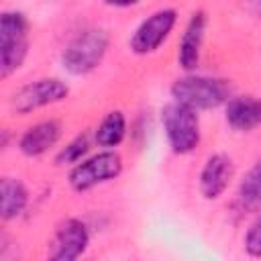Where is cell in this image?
I'll return each instance as SVG.
<instances>
[{
  "mask_svg": "<svg viewBox=\"0 0 261 261\" xmlns=\"http://www.w3.org/2000/svg\"><path fill=\"white\" fill-rule=\"evenodd\" d=\"M171 98L192 110H210L230 100V84L210 75H184L171 84Z\"/></svg>",
  "mask_w": 261,
  "mask_h": 261,
  "instance_id": "6da1fadb",
  "label": "cell"
},
{
  "mask_svg": "<svg viewBox=\"0 0 261 261\" xmlns=\"http://www.w3.org/2000/svg\"><path fill=\"white\" fill-rule=\"evenodd\" d=\"M108 45L110 37L102 29H86L77 33L61 53L63 69L71 75H86L94 71L102 63Z\"/></svg>",
  "mask_w": 261,
  "mask_h": 261,
  "instance_id": "7a4b0ae2",
  "label": "cell"
},
{
  "mask_svg": "<svg viewBox=\"0 0 261 261\" xmlns=\"http://www.w3.org/2000/svg\"><path fill=\"white\" fill-rule=\"evenodd\" d=\"M29 53V20L18 10L0 16V77L12 75Z\"/></svg>",
  "mask_w": 261,
  "mask_h": 261,
  "instance_id": "3957f363",
  "label": "cell"
},
{
  "mask_svg": "<svg viewBox=\"0 0 261 261\" xmlns=\"http://www.w3.org/2000/svg\"><path fill=\"white\" fill-rule=\"evenodd\" d=\"M161 122L167 137V143L175 155L192 153L200 143V118L198 112L177 104L169 102L161 108Z\"/></svg>",
  "mask_w": 261,
  "mask_h": 261,
  "instance_id": "277c9868",
  "label": "cell"
},
{
  "mask_svg": "<svg viewBox=\"0 0 261 261\" xmlns=\"http://www.w3.org/2000/svg\"><path fill=\"white\" fill-rule=\"evenodd\" d=\"M122 173V157L116 151H100L82 159L69 171V186L75 192H88L100 184L116 179Z\"/></svg>",
  "mask_w": 261,
  "mask_h": 261,
  "instance_id": "5b68a950",
  "label": "cell"
},
{
  "mask_svg": "<svg viewBox=\"0 0 261 261\" xmlns=\"http://www.w3.org/2000/svg\"><path fill=\"white\" fill-rule=\"evenodd\" d=\"M67 94H69V86L65 82L57 77H41L18 88L10 98V106L18 114H29L43 106L65 100Z\"/></svg>",
  "mask_w": 261,
  "mask_h": 261,
  "instance_id": "8992f818",
  "label": "cell"
},
{
  "mask_svg": "<svg viewBox=\"0 0 261 261\" xmlns=\"http://www.w3.org/2000/svg\"><path fill=\"white\" fill-rule=\"evenodd\" d=\"M177 22V10L175 8H161L155 10L151 16H147L133 33L128 47L135 55H149L155 53L163 41L169 37Z\"/></svg>",
  "mask_w": 261,
  "mask_h": 261,
  "instance_id": "52a82bcc",
  "label": "cell"
},
{
  "mask_svg": "<svg viewBox=\"0 0 261 261\" xmlns=\"http://www.w3.org/2000/svg\"><path fill=\"white\" fill-rule=\"evenodd\" d=\"M90 245L88 226L80 218H65L49 243L45 261H80Z\"/></svg>",
  "mask_w": 261,
  "mask_h": 261,
  "instance_id": "ba28073f",
  "label": "cell"
},
{
  "mask_svg": "<svg viewBox=\"0 0 261 261\" xmlns=\"http://www.w3.org/2000/svg\"><path fill=\"white\" fill-rule=\"evenodd\" d=\"M206 24H208L206 12L196 10L190 16V20L181 33L177 61H179V67L186 71H194L200 65V53H202V43H204V35H206Z\"/></svg>",
  "mask_w": 261,
  "mask_h": 261,
  "instance_id": "9c48e42d",
  "label": "cell"
},
{
  "mask_svg": "<svg viewBox=\"0 0 261 261\" xmlns=\"http://www.w3.org/2000/svg\"><path fill=\"white\" fill-rule=\"evenodd\" d=\"M232 179V161L224 153H214L206 159L200 171V192L206 200H216L224 194Z\"/></svg>",
  "mask_w": 261,
  "mask_h": 261,
  "instance_id": "30bf717a",
  "label": "cell"
},
{
  "mask_svg": "<svg viewBox=\"0 0 261 261\" xmlns=\"http://www.w3.org/2000/svg\"><path fill=\"white\" fill-rule=\"evenodd\" d=\"M59 137H61L59 120H53V118L41 120L22 133V137L18 141V149L27 157H39V155L47 153L51 147H55Z\"/></svg>",
  "mask_w": 261,
  "mask_h": 261,
  "instance_id": "8fae6325",
  "label": "cell"
},
{
  "mask_svg": "<svg viewBox=\"0 0 261 261\" xmlns=\"http://www.w3.org/2000/svg\"><path fill=\"white\" fill-rule=\"evenodd\" d=\"M226 122L234 130H253L261 126V98L234 96L226 102Z\"/></svg>",
  "mask_w": 261,
  "mask_h": 261,
  "instance_id": "7c38bea8",
  "label": "cell"
},
{
  "mask_svg": "<svg viewBox=\"0 0 261 261\" xmlns=\"http://www.w3.org/2000/svg\"><path fill=\"white\" fill-rule=\"evenodd\" d=\"M29 204L27 188L14 177H2L0 181V216L2 220H12L22 214Z\"/></svg>",
  "mask_w": 261,
  "mask_h": 261,
  "instance_id": "4fadbf2b",
  "label": "cell"
},
{
  "mask_svg": "<svg viewBox=\"0 0 261 261\" xmlns=\"http://www.w3.org/2000/svg\"><path fill=\"white\" fill-rule=\"evenodd\" d=\"M124 135H126V118L120 110H112L98 124L94 139L100 147H104L106 151H112L124 141Z\"/></svg>",
  "mask_w": 261,
  "mask_h": 261,
  "instance_id": "5bb4252c",
  "label": "cell"
},
{
  "mask_svg": "<svg viewBox=\"0 0 261 261\" xmlns=\"http://www.w3.org/2000/svg\"><path fill=\"white\" fill-rule=\"evenodd\" d=\"M239 198L251 208H261V165H255L239 186Z\"/></svg>",
  "mask_w": 261,
  "mask_h": 261,
  "instance_id": "9a60e30c",
  "label": "cell"
},
{
  "mask_svg": "<svg viewBox=\"0 0 261 261\" xmlns=\"http://www.w3.org/2000/svg\"><path fill=\"white\" fill-rule=\"evenodd\" d=\"M90 149V137L86 133L77 135L75 139H71L55 157V163L57 165H69V163H80L82 157L88 153Z\"/></svg>",
  "mask_w": 261,
  "mask_h": 261,
  "instance_id": "2e32d148",
  "label": "cell"
},
{
  "mask_svg": "<svg viewBox=\"0 0 261 261\" xmlns=\"http://www.w3.org/2000/svg\"><path fill=\"white\" fill-rule=\"evenodd\" d=\"M245 251L251 257H261V216H257L245 234Z\"/></svg>",
  "mask_w": 261,
  "mask_h": 261,
  "instance_id": "e0dca14e",
  "label": "cell"
},
{
  "mask_svg": "<svg viewBox=\"0 0 261 261\" xmlns=\"http://www.w3.org/2000/svg\"><path fill=\"white\" fill-rule=\"evenodd\" d=\"M84 261H94V259H84Z\"/></svg>",
  "mask_w": 261,
  "mask_h": 261,
  "instance_id": "ac0fdd59",
  "label": "cell"
},
{
  "mask_svg": "<svg viewBox=\"0 0 261 261\" xmlns=\"http://www.w3.org/2000/svg\"><path fill=\"white\" fill-rule=\"evenodd\" d=\"M259 12H261V6H259Z\"/></svg>",
  "mask_w": 261,
  "mask_h": 261,
  "instance_id": "d6986e66",
  "label": "cell"
}]
</instances>
